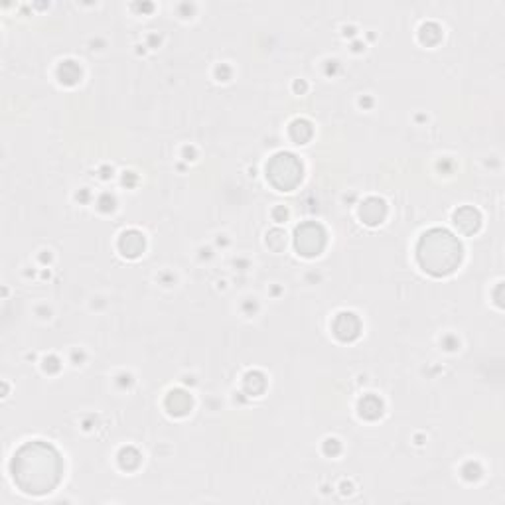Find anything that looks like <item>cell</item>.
I'll list each match as a JSON object with an SVG mask.
<instances>
[{"instance_id": "cell-3", "label": "cell", "mask_w": 505, "mask_h": 505, "mask_svg": "<svg viewBox=\"0 0 505 505\" xmlns=\"http://www.w3.org/2000/svg\"><path fill=\"white\" fill-rule=\"evenodd\" d=\"M267 176L274 188H278L283 192H290L302 180V164L298 162L294 154L281 152L271 158V162L267 166Z\"/></svg>"}, {"instance_id": "cell-1", "label": "cell", "mask_w": 505, "mask_h": 505, "mask_svg": "<svg viewBox=\"0 0 505 505\" xmlns=\"http://www.w3.org/2000/svg\"><path fill=\"white\" fill-rule=\"evenodd\" d=\"M12 476L22 492H52L62 478V458L46 442H28L14 456Z\"/></svg>"}, {"instance_id": "cell-10", "label": "cell", "mask_w": 505, "mask_h": 505, "mask_svg": "<svg viewBox=\"0 0 505 505\" xmlns=\"http://www.w3.org/2000/svg\"><path fill=\"white\" fill-rule=\"evenodd\" d=\"M290 134H292L294 141H298L300 144H304L312 136L310 125H308L306 121H294L292 127H290Z\"/></svg>"}, {"instance_id": "cell-6", "label": "cell", "mask_w": 505, "mask_h": 505, "mask_svg": "<svg viewBox=\"0 0 505 505\" xmlns=\"http://www.w3.org/2000/svg\"><path fill=\"white\" fill-rule=\"evenodd\" d=\"M454 225L460 233L472 235L476 233L481 225V218L474 208H460L454 213Z\"/></svg>"}, {"instance_id": "cell-2", "label": "cell", "mask_w": 505, "mask_h": 505, "mask_svg": "<svg viewBox=\"0 0 505 505\" xmlns=\"http://www.w3.org/2000/svg\"><path fill=\"white\" fill-rule=\"evenodd\" d=\"M416 259L430 274L446 276L462 263V245L452 233L444 229H430L416 245Z\"/></svg>"}, {"instance_id": "cell-4", "label": "cell", "mask_w": 505, "mask_h": 505, "mask_svg": "<svg viewBox=\"0 0 505 505\" xmlns=\"http://www.w3.org/2000/svg\"><path fill=\"white\" fill-rule=\"evenodd\" d=\"M326 231L318 223H304L296 229V249L304 257H316L324 251Z\"/></svg>"}, {"instance_id": "cell-11", "label": "cell", "mask_w": 505, "mask_h": 505, "mask_svg": "<svg viewBox=\"0 0 505 505\" xmlns=\"http://www.w3.org/2000/svg\"><path fill=\"white\" fill-rule=\"evenodd\" d=\"M360 409H362V416H365V418H377L381 415V402L377 401L375 397H373V405H367V401H362Z\"/></svg>"}, {"instance_id": "cell-7", "label": "cell", "mask_w": 505, "mask_h": 505, "mask_svg": "<svg viewBox=\"0 0 505 505\" xmlns=\"http://www.w3.org/2000/svg\"><path fill=\"white\" fill-rule=\"evenodd\" d=\"M385 213H387L385 204H383L381 200H377V197H369V200L362 206V209H360V215H362V220L365 221L367 225H377V223H381V221L385 220Z\"/></svg>"}, {"instance_id": "cell-9", "label": "cell", "mask_w": 505, "mask_h": 505, "mask_svg": "<svg viewBox=\"0 0 505 505\" xmlns=\"http://www.w3.org/2000/svg\"><path fill=\"white\" fill-rule=\"evenodd\" d=\"M166 407H168L172 415H186L190 411V407H192V399L184 391H172L168 399H166Z\"/></svg>"}, {"instance_id": "cell-5", "label": "cell", "mask_w": 505, "mask_h": 505, "mask_svg": "<svg viewBox=\"0 0 505 505\" xmlns=\"http://www.w3.org/2000/svg\"><path fill=\"white\" fill-rule=\"evenodd\" d=\"M360 328H362V324H360L357 316L351 314V312H344V314L337 316L336 322H334V334L342 342H351V339L360 336Z\"/></svg>"}, {"instance_id": "cell-8", "label": "cell", "mask_w": 505, "mask_h": 505, "mask_svg": "<svg viewBox=\"0 0 505 505\" xmlns=\"http://www.w3.org/2000/svg\"><path fill=\"white\" fill-rule=\"evenodd\" d=\"M118 247H121V251H123L127 257H139L144 249L143 235L139 233V231H129V233H125L121 237Z\"/></svg>"}]
</instances>
